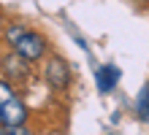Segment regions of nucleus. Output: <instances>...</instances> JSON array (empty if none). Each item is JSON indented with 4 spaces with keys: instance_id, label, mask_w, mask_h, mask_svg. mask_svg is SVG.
Here are the masks:
<instances>
[{
    "instance_id": "nucleus-1",
    "label": "nucleus",
    "mask_w": 149,
    "mask_h": 135,
    "mask_svg": "<svg viewBox=\"0 0 149 135\" xmlns=\"http://www.w3.org/2000/svg\"><path fill=\"white\" fill-rule=\"evenodd\" d=\"M6 38L11 41L14 51L19 54L22 60H27V62L38 60L41 54H43V49H46V43H43L41 35H36L33 30H24V27H19V24H11V27H8Z\"/></svg>"
},
{
    "instance_id": "nucleus-2",
    "label": "nucleus",
    "mask_w": 149,
    "mask_h": 135,
    "mask_svg": "<svg viewBox=\"0 0 149 135\" xmlns=\"http://www.w3.org/2000/svg\"><path fill=\"white\" fill-rule=\"evenodd\" d=\"M3 92H0V122H3V127H19L24 122V103L11 92V87H8V81H3Z\"/></svg>"
},
{
    "instance_id": "nucleus-3",
    "label": "nucleus",
    "mask_w": 149,
    "mask_h": 135,
    "mask_svg": "<svg viewBox=\"0 0 149 135\" xmlns=\"http://www.w3.org/2000/svg\"><path fill=\"white\" fill-rule=\"evenodd\" d=\"M46 81L54 89H65L68 87V81H71V70H68V65L60 57H54V60L46 62Z\"/></svg>"
},
{
    "instance_id": "nucleus-4",
    "label": "nucleus",
    "mask_w": 149,
    "mask_h": 135,
    "mask_svg": "<svg viewBox=\"0 0 149 135\" xmlns=\"http://www.w3.org/2000/svg\"><path fill=\"white\" fill-rule=\"evenodd\" d=\"M95 81H98V89L100 92H111L119 81V68L117 65H100L98 73H95Z\"/></svg>"
},
{
    "instance_id": "nucleus-5",
    "label": "nucleus",
    "mask_w": 149,
    "mask_h": 135,
    "mask_svg": "<svg viewBox=\"0 0 149 135\" xmlns=\"http://www.w3.org/2000/svg\"><path fill=\"white\" fill-rule=\"evenodd\" d=\"M136 111H138V119H141V122H149V84H144L141 92H138Z\"/></svg>"
},
{
    "instance_id": "nucleus-6",
    "label": "nucleus",
    "mask_w": 149,
    "mask_h": 135,
    "mask_svg": "<svg viewBox=\"0 0 149 135\" xmlns=\"http://www.w3.org/2000/svg\"><path fill=\"white\" fill-rule=\"evenodd\" d=\"M3 135H27V132L19 127H3Z\"/></svg>"
},
{
    "instance_id": "nucleus-7",
    "label": "nucleus",
    "mask_w": 149,
    "mask_h": 135,
    "mask_svg": "<svg viewBox=\"0 0 149 135\" xmlns=\"http://www.w3.org/2000/svg\"><path fill=\"white\" fill-rule=\"evenodd\" d=\"M136 3H146V0H136Z\"/></svg>"
}]
</instances>
